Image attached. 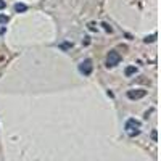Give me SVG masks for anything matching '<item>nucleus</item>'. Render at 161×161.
<instances>
[{"instance_id": "7ed1b4c3", "label": "nucleus", "mask_w": 161, "mask_h": 161, "mask_svg": "<svg viewBox=\"0 0 161 161\" xmlns=\"http://www.w3.org/2000/svg\"><path fill=\"white\" fill-rule=\"evenodd\" d=\"M93 71V64H92V60L90 58H86L84 61H80L79 64V73L84 74V76H90Z\"/></svg>"}, {"instance_id": "0eeeda50", "label": "nucleus", "mask_w": 161, "mask_h": 161, "mask_svg": "<svg viewBox=\"0 0 161 161\" xmlns=\"http://www.w3.org/2000/svg\"><path fill=\"white\" fill-rule=\"evenodd\" d=\"M10 21V18L7 15H0V24H7Z\"/></svg>"}, {"instance_id": "f257e3e1", "label": "nucleus", "mask_w": 161, "mask_h": 161, "mask_svg": "<svg viewBox=\"0 0 161 161\" xmlns=\"http://www.w3.org/2000/svg\"><path fill=\"white\" fill-rule=\"evenodd\" d=\"M124 129H126V132L129 134V137H136V136H139V134H140V121L134 119V118L127 119Z\"/></svg>"}, {"instance_id": "9b49d317", "label": "nucleus", "mask_w": 161, "mask_h": 161, "mask_svg": "<svg viewBox=\"0 0 161 161\" xmlns=\"http://www.w3.org/2000/svg\"><path fill=\"white\" fill-rule=\"evenodd\" d=\"M152 139H153V142H156V140H158V132H156V130H153V132H152Z\"/></svg>"}, {"instance_id": "f03ea898", "label": "nucleus", "mask_w": 161, "mask_h": 161, "mask_svg": "<svg viewBox=\"0 0 161 161\" xmlns=\"http://www.w3.org/2000/svg\"><path fill=\"white\" fill-rule=\"evenodd\" d=\"M121 63V55L116 52V50H110L108 55H106V60H105V64L108 66V68H114Z\"/></svg>"}, {"instance_id": "1a4fd4ad", "label": "nucleus", "mask_w": 161, "mask_h": 161, "mask_svg": "<svg viewBox=\"0 0 161 161\" xmlns=\"http://www.w3.org/2000/svg\"><path fill=\"white\" fill-rule=\"evenodd\" d=\"M155 40H156V34H153V36H150V37H148V36L145 37V42H147V44H148V42H155Z\"/></svg>"}, {"instance_id": "9d476101", "label": "nucleus", "mask_w": 161, "mask_h": 161, "mask_svg": "<svg viewBox=\"0 0 161 161\" xmlns=\"http://www.w3.org/2000/svg\"><path fill=\"white\" fill-rule=\"evenodd\" d=\"M87 28H89V31H92V32H95V31H97V26H95V23H89Z\"/></svg>"}, {"instance_id": "423d86ee", "label": "nucleus", "mask_w": 161, "mask_h": 161, "mask_svg": "<svg viewBox=\"0 0 161 161\" xmlns=\"http://www.w3.org/2000/svg\"><path fill=\"white\" fill-rule=\"evenodd\" d=\"M136 73H137L136 66H127V68H126V76H132V74H136Z\"/></svg>"}, {"instance_id": "6e6552de", "label": "nucleus", "mask_w": 161, "mask_h": 161, "mask_svg": "<svg viewBox=\"0 0 161 161\" xmlns=\"http://www.w3.org/2000/svg\"><path fill=\"white\" fill-rule=\"evenodd\" d=\"M102 26H103V29H105L106 32H110V34L113 32V28H111L110 24H106V23H102Z\"/></svg>"}, {"instance_id": "20e7f679", "label": "nucleus", "mask_w": 161, "mask_h": 161, "mask_svg": "<svg viewBox=\"0 0 161 161\" xmlns=\"http://www.w3.org/2000/svg\"><path fill=\"white\" fill-rule=\"evenodd\" d=\"M147 95V90L143 89H132V90H127V98L130 100H140Z\"/></svg>"}, {"instance_id": "39448f33", "label": "nucleus", "mask_w": 161, "mask_h": 161, "mask_svg": "<svg viewBox=\"0 0 161 161\" xmlns=\"http://www.w3.org/2000/svg\"><path fill=\"white\" fill-rule=\"evenodd\" d=\"M13 8H15L16 13H24L26 10H28V5H24V3H15V7H13Z\"/></svg>"}, {"instance_id": "f8f14e48", "label": "nucleus", "mask_w": 161, "mask_h": 161, "mask_svg": "<svg viewBox=\"0 0 161 161\" xmlns=\"http://www.w3.org/2000/svg\"><path fill=\"white\" fill-rule=\"evenodd\" d=\"M5 5H7V3L3 2V0H0V10H3V8H5Z\"/></svg>"}]
</instances>
